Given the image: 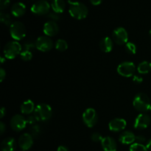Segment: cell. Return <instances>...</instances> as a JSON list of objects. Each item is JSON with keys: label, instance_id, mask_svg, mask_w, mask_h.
I'll use <instances>...</instances> for the list:
<instances>
[{"label": "cell", "instance_id": "1", "mask_svg": "<svg viewBox=\"0 0 151 151\" xmlns=\"http://www.w3.org/2000/svg\"><path fill=\"white\" fill-rule=\"evenodd\" d=\"M68 3L69 4V13L72 18L78 20H82L88 16V10L85 4L71 0H68Z\"/></svg>", "mask_w": 151, "mask_h": 151}, {"label": "cell", "instance_id": "2", "mask_svg": "<svg viewBox=\"0 0 151 151\" xmlns=\"http://www.w3.org/2000/svg\"><path fill=\"white\" fill-rule=\"evenodd\" d=\"M22 52V46L17 41H11L7 42L3 49L4 56L6 59H14L18 55H20Z\"/></svg>", "mask_w": 151, "mask_h": 151}, {"label": "cell", "instance_id": "3", "mask_svg": "<svg viewBox=\"0 0 151 151\" xmlns=\"http://www.w3.org/2000/svg\"><path fill=\"white\" fill-rule=\"evenodd\" d=\"M133 106L137 111L145 113L150 109L151 106L150 98L144 93H139L133 100Z\"/></svg>", "mask_w": 151, "mask_h": 151}, {"label": "cell", "instance_id": "4", "mask_svg": "<svg viewBox=\"0 0 151 151\" xmlns=\"http://www.w3.org/2000/svg\"><path fill=\"white\" fill-rule=\"evenodd\" d=\"M33 114L38 119V122H45L48 121L52 117V110L50 105L47 103H40L36 106Z\"/></svg>", "mask_w": 151, "mask_h": 151}, {"label": "cell", "instance_id": "5", "mask_svg": "<svg viewBox=\"0 0 151 151\" xmlns=\"http://www.w3.org/2000/svg\"><path fill=\"white\" fill-rule=\"evenodd\" d=\"M26 27L22 22H14L10 26V34L15 41H21L26 36Z\"/></svg>", "mask_w": 151, "mask_h": 151}, {"label": "cell", "instance_id": "6", "mask_svg": "<svg viewBox=\"0 0 151 151\" xmlns=\"http://www.w3.org/2000/svg\"><path fill=\"white\" fill-rule=\"evenodd\" d=\"M51 4L47 0H38L31 6V12L37 16H44L50 13Z\"/></svg>", "mask_w": 151, "mask_h": 151}, {"label": "cell", "instance_id": "7", "mask_svg": "<svg viewBox=\"0 0 151 151\" xmlns=\"http://www.w3.org/2000/svg\"><path fill=\"white\" fill-rule=\"evenodd\" d=\"M117 72L119 75L125 78H131L135 75L136 66L131 61H124L117 67Z\"/></svg>", "mask_w": 151, "mask_h": 151}, {"label": "cell", "instance_id": "8", "mask_svg": "<svg viewBox=\"0 0 151 151\" xmlns=\"http://www.w3.org/2000/svg\"><path fill=\"white\" fill-rule=\"evenodd\" d=\"M112 39L118 45H125L128 42V31L122 27H116L112 32Z\"/></svg>", "mask_w": 151, "mask_h": 151}, {"label": "cell", "instance_id": "9", "mask_svg": "<svg viewBox=\"0 0 151 151\" xmlns=\"http://www.w3.org/2000/svg\"><path fill=\"white\" fill-rule=\"evenodd\" d=\"M82 118L84 124L88 128L94 127L98 121V115H97V111H95V109H92V108H88V109H86L85 111L83 114Z\"/></svg>", "mask_w": 151, "mask_h": 151}, {"label": "cell", "instance_id": "10", "mask_svg": "<svg viewBox=\"0 0 151 151\" xmlns=\"http://www.w3.org/2000/svg\"><path fill=\"white\" fill-rule=\"evenodd\" d=\"M36 43V49L39 51L43 52H47L50 51L52 49L53 41L51 38L47 35H41L38 37L35 41Z\"/></svg>", "mask_w": 151, "mask_h": 151}, {"label": "cell", "instance_id": "11", "mask_svg": "<svg viewBox=\"0 0 151 151\" xmlns=\"http://www.w3.org/2000/svg\"><path fill=\"white\" fill-rule=\"evenodd\" d=\"M10 127L16 132H19L26 128L27 119L22 114H16L10 119Z\"/></svg>", "mask_w": 151, "mask_h": 151}, {"label": "cell", "instance_id": "12", "mask_svg": "<svg viewBox=\"0 0 151 151\" xmlns=\"http://www.w3.org/2000/svg\"><path fill=\"white\" fill-rule=\"evenodd\" d=\"M18 144L23 151L29 150L33 145V137L29 133H24L19 138Z\"/></svg>", "mask_w": 151, "mask_h": 151}, {"label": "cell", "instance_id": "13", "mask_svg": "<svg viewBox=\"0 0 151 151\" xmlns=\"http://www.w3.org/2000/svg\"><path fill=\"white\" fill-rule=\"evenodd\" d=\"M150 117L145 113H141L137 116L134 122V128L138 130H144L150 124Z\"/></svg>", "mask_w": 151, "mask_h": 151}, {"label": "cell", "instance_id": "14", "mask_svg": "<svg viewBox=\"0 0 151 151\" xmlns=\"http://www.w3.org/2000/svg\"><path fill=\"white\" fill-rule=\"evenodd\" d=\"M127 126V122L122 118H114L109 123V128L112 132H120L124 131Z\"/></svg>", "mask_w": 151, "mask_h": 151}, {"label": "cell", "instance_id": "15", "mask_svg": "<svg viewBox=\"0 0 151 151\" xmlns=\"http://www.w3.org/2000/svg\"><path fill=\"white\" fill-rule=\"evenodd\" d=\"M43 32L44 35L49 37H52L57 35L59 32V26L56 22L48 21L43 27Z\"/></svg>", "mask_w": 151, "mask_h": 151}, {"label": "cell", "instance_id": "16", "mask_svg": "<svg viewBox=\"0 0 151 151\" xmlns=\"http://www.w3.org/2000/svg\"><path fill=\"white\" fill-rule=\"evenodd\" d=\"M101 146L104 151H116L117 144L114 138L111 137H103L101 141Z\"/></svg>", "mask_w": 151, "mask_h": 151}, {"label": "cell", "instance_id": "17", "mask_svg": "<svg viewBox=\"0 0 151 151\" xmlns=\"http://www.w3.org/2000/svg\"><path fill=\"white\" fill-rule=\"evenodd\" d=\"M136 137L137 136L130 131H124L122 134L119 135V142L123 145H132L135 143Z\"/></svg>", "mask_w": 151, "mask_h": 151}, {"label": "cell", "instance_id": "18", "mask_svg": "<svg viewBox=\"0 0 151 151\" xmlns=\"http://www.w3.org/2000/svg\"><path fill=\"white\" fill-rule=\"evenodd\" d=\"M26 5L21 1H18V2L13 4L11 8H10L12 15L15 17H21V16H24L26 13Z\"/></svg>", "mask_w": 151, "mask_h": 151}, {"label": "cell", "instance_id": "19", "mask_svg": "<svg viewBox=\"0 0 151 151\" xmlns=\"http://www.w3.org/2000/svg\"><path fill=\"white\" fill-rule=\"evenodd\" d=\"M35 104L31 100H27L21 105L20 110L22 114L25 115H30L35 111Z\"/></svg>", "mask_w": 151, "mask_h": 151}, {"label": "cell", "instance_id": "20", "mask_svg": "<svg viewBox=\"0 0 151 151\" xmlns=\"http://www.w3.org/2000/svg\"><path fill=\"white\" fill-rule=\"evenodd\" d=\"M16 147V142L13 137L4 139L1 143V151H14Z\"/></svg>", "mask_w": 151, "mask_h": 151}, {"label": "cell", "instance_id": "21", "mask_svg": "<svg viewBox=\"0 0 151 151\" xmlns=\"http://www.w3.org/2000/svg\"><path fill=\"white\" fill-rule=\"evenodd\" d=\"M100 48L103 52L109 53L112 51L114 47V41L113 39L110 38V37H105L103 39L100 41Z\"/></svg>", "mask_w": 151, "mask_h": 151}, {"label": "cell", "instance_id": "22", "mask_svg": "<svg viewBox=\"0 0 151 151\" xmlns=\"http://www.w3.org/2000/svg\"><path fill=\"white\" fill-rule=\"evenodd\" d=\"M51 8L52 11L58 13H62L66 8V3L64 0H52Z\"/></svg>", "mask_w": 151, "mask_h": 151}, {"label": "cell", "instance_id": "23", "mask_svg": "<svg viewBox=\"0 0 151 151\" xmlns=\"http://www.w3.org/2000/svg\"><path fill=\"white\" fill-rule=\"evenodd\" d=\"M137 70L140 75H145L151 72V63L147 60L141 62L137 66Z\"/></svg>", "mask_w": 151, "mask_h": 151}, {"label": "cell", "instance_id": "24", "mask_svg": "<svg viewBox=\"0 0 151 151\" xmlns=\"http://www.w3.org/2000/svg\"><path fill=\"white\" fill-rule=\"evenodd\" d=\"M0 21L5 26H10L11 24L13 23L10 15L3 11H1V13H0Z\"/></svg>", "mask_w": 151, "mask_h": 151}, {"label": "cell", "instance_id": "25", "mask_svg": "<svg viewBox=\"0 0 151 151\" xmlns=\"http://www.w3.org/2000/svg\"><path fill=\"white\" fill-rule=\"evenodd\" d=\"M68 43L64 39H58L55 42V47L59 52H64L68 49Z\"/></svg>", "mask_w": 151, "mask_h": 151}, {"label": "cell", "instance_id": "26", "mask_svg": "<svg viewBox=\"0 0 151 151\" xmlns=\"http://www.w3.org/2000/svg\"><path fill=\"white\" fill-rule=\"evenodd\" d=\"M22 48L24 49V50L32 51V50L36 48V43L33 40H27V41L24 42L23 45H22Z\"/></svg>", "mask_w": 151, "mask_h": 151}, {"label": "cell", "instance_id": "27", "mask_svg": "<svg viewBox=\"0 0 151 151\" xmlns=\"http://www.w3.org/2000/svg\"><path fill=\"white\" fill-rule=\"evenodd\" d=\"M125 51H126L128 54L131 55H135L137 51V48L136 44L133 42H129V41L125 44Z\"/></svg>", "mask_w": 151, "mask_h": 151}, {"label": "cell", "instance_id": "28", "mask_svg": "<svg viewBox=\"0 0 151 151\" xmlns=\"http://www.w3.org/2000/svg\"><path fill=\"white\" fill-rule=\"evenodd\" d=\"M130 151H149L145 145L139 143H134L130 146Z\"/></svg>", "mask_w": 151, "mask_h": 151}, {"label": "cell", "instance_id": "29", "mask_svg": "<svg viewBox=\"0 0 151 151\" xmlns=\"http://www.w3.org/2000/svg\"><path fill=\"white\" fill-rule=\"evenodd\" d=\"M32 53L31 51H27V50H22L20 54V58L24 61H29L32 58Z\"/></svg>", "mask_w": 151, "mask_h": 151}, {"label": "cell", "instance_id": "30", "mask_svg": "<svg viewBox=\"0 0 151 151\" xmlns=\"http://www.w3.org/2000/svg\"><path fill=\"white\" fill-rule=\"evenodd\" d=\"M41 132V127L39 126L38 125H32L30 128V133L29 134L32 136L33 137H38V136L40 135Z\"/></svg>", "mask_w": 151, "mask_h": 151}, {"label": "cell", "instance_id": "31", "mask_svg": "<svg viewBox=\"0 0 151 151\" xmlns=\"http://www.w3.org/2000/svg\"><path fill=\"white\" fill-rule=\"evenodd\" d=\"M47 18L50 19V21H53V22H57V21L60 20V16L59 13H55V12H50L47 15Z\"/></svg>", "mask_w": 151, "mask_h": 151}, {"label": "cell", "instance_id": "32", "mask_svg": "<svg viewBox=\"0 0 151 151\" xmlns=\"http://www.w3.org/2000/svg\"><path fill=\"white\" fill-rule=\"evenodd\" d=\"M26 119H27V124H29V125H35V123H36L37 122H38V119H37L36 116H35L34 114L29 115Z\"/></svg>", "mask_w": 151, "mask_h": 151}, {"label": "cell", "instance_id": "33", "mask_svg": "<svg viewBox=\"0 0 151 151\" xmlns=\"http://www.w3.org/2000/svg\"><path fill=\"white\" fill-rule=\"evenodd\" d=\"M91 139L93 142H101L103 137H102V135L100 134V133L95 132V133H93V134H91Z\"/></svg>", "mask_w": 151, "mask_h": 151}, {"label": "cell", "instance_id": "34", "mask_svg": "<svg viewBox=\"0 0 151 151\" xmlns=\"http://www.w3.org/2000/svg\"><path fill=\"white\" fill-rule=\"evenodd\" d=\"M10 4V0H0V9L1 10L7 8Z\"/></svg>", "mask_w": 151, "mask_h": 151}, {"label": "cell", "instance_id": "35", "mask_svg": "<svg viewBox=\"0 0 151 151\" xmlns=\"http://www.w3.org/2000/svg\"><path fill=\"white\" fill-rule=\"evenodd\" d=\"M146 142V138L142 135H139L136 137V143H139V144H142L144 145V143Z\"/></svg>", "mask_w": 151, "mask_h": 151}, {"label": "cell", "instance_id": "36", "mask_svg": "<svg viewBox=\"0 0 151 151\" xmlns=\"http://www.w3.org/2000/svg\"><path fill=\"white\" fill-rule=\"evenodd\" d=\"M133 81H134L135 83L140 84V83H142L143 78H142L141 76H139V75H134V76H133Z\"/></svg>", "mask_w": 151, "mask_h": 151}, {"label": "cell", "instance_id": "37", "mask_svg": "<svg viewBox=\"0 0 151 151\" xmlns=\"http://www.w3.org/2000/svg\"><path fill=\"white\" fill-rule=\"evenodd\" d=\"M6 78V72L3 68H1L0 69V81L1 82H3L4 79Z\"/></svg>", "mask_w": 151, "mask_h": 151}, {"label": "cell", "instance_id": "38", "mask_svg": "<svg viewBox=\"0 0 151 151\" xmlns=\"http://www.w3.org/2000/svg\"><path fill=\"white\" fill-rule=\"evenodd\" d=\"M6 131V125L3 122H0V134L1 135H3L4 133Z\"/></svg>", "mask_w": 151, "mask_h": 151}, {"label": "cell", "instance_id": "39", "mask_svg": "<svg viewBox=\"0 0 151 151\" xmlns=\"http://www.w3.org/2000/svg\"><path fill=\"white\" fill-rule=\"evenodd\" d=\"M6 115V109L4 107H1L0 109V118L2 119Z\"/></svg>", "mask_w": 151, "mask_h": 151}, {"label": "cell", "instance_id": "40", "mask_svg": "<svg viewBox=\"0 0 151 151\" xmlns=\"http://www.w3.org/2000/svg\"><path fill=\"white\" fill-rule=\"evenodd\" d=\"M90 2L91 3V4H93V5H99V4H100L102 3V1H103V0H89Z\"/></svg>", "mask_w": 151, "mask_h": 151}, {"label": "cell", "instance_id": "41", "mask_svg": "<svg viewBox=\"0 0 151 151\" xmlns=\"http://www.w3.org/2000/svg\"><path fill=\"white\" fill-rule=\"evenodd\" d=\"M57 151H69V149L67 148V147H66V146L60 145L58 147Z\"/></svg>", "mask_w": 151, "mask_h": 151}, {"label": "cell", "instance_id": "42", "mask_svg": "<svg viewBox=\"0 0 151 151\" xmlns=\"http://www.w3.org/2000/svg\"><path fill=\"white\" fill-rule=\"evenodd\" d=\"M146 147H147V149L148 150H150L151 151V139L150 140H149L148 142H147V144H146Z\"/></svg>", "mask_w": 151, "mask_h": 151}, {"label": "cell", "instance_id": "43", "mask_svg": "<svg viewBox=\"0 0 151 151\" xmlns=\"http://www.w3.org/2000/svg\"><path fill=\"white\" fill-rule=\"evenodd\" d=\"M0 60H1V64H3V63H4V62L6 60V58L4 57H4H1Z\"/></svg>", "mask_w": 151, "mask_h": 151}, {"label": "cell", "instance_id": "44", "mask_svg": "<svg viewBox=\"0 0 151 151\" xmlns=\"http://www.w3.org/2000/svg\"><path fill=\"white\" fill-rule=\"evenodd\" d=\"M149 35H150V38H151V29L150 31H149Z\"/></svg>", "mask_w": 151, "mask_h": 151}, {"label": "cell", "instance_id": "45", "mask_svg": "<svg viewBox=\"0 0 151 151\" xmlns=\"http://www.w3.org/2000/svg\"><path fill=\"white\" fill-rule=\"evenodd\" d=\"M149 111H150V113H151V106H150V109H149Z\"/></svg>", "mask_w": 151, "mask_h": 151}, {"label": "cell", "instance_id": "46", "mask_svg": "<svg viewBox=\"0 0 151 151\" xmlns=\"http://www.w3.org/2000/svg\"><path fill=\"white\" fill-rule=\"evenodd\" d=\"M32 1H34V0H32Z\"/></svg>", "mask_w": 151, "mask_h": 151}, {"label": "cell", "instance_id": "47", "mask_svg": "<svg viewBox=\"0 0 151 151\" xmlns=\"http://www.w3.org/2000/svg\"><path fill=\"white\" fill-rule=\"evenodd\" d=\"M22 151H23V150H22Z\"/></svg>", "mask_w": 151, "mask_h": 151}]
</instances>
